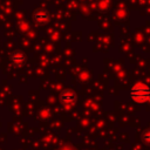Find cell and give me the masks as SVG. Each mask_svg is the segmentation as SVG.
<instances>
[{
    "instance_id": "6da1fadb",
    "label": "cell",
    "mask_w": 150,
    "mask_h": 150,
    "mask_svg": "<svg viewBox=\"0 0 150 150\" xmlns=\"http://www.w3.org/2000/svg\"><path fill=\"white\" fill-rule=\"evenodd\" d=\"M130 98L136 103H144L150 98V86L146 83H137L129 91Z\"/></svg>"
},
{
    "instance_id": "7a4b0ae2",
    "label": "cell",
    "mask_w": 150,
    "mask_h": 150,
    "mask_svg": "<svg viewBox=\"0 0 150 150\" xmlns=\"http://www.w3.org/2000/svg\"><path fill=\"white\" fill-rule=\"evenodd\" d=\"M60 101L64 105H74L77 101V95L74 90L70 89H64L60 94Z\"/></svg>"
},
{
    "instance_id": "3957f363",
    "label": "cell",
    "mask_w": 150,
    "mask_h": 150,
    "mask_svg": "<svg viewBox=\"0 0 150 150\" xmlns=\"http://www.w3.org/2000/svg\"><path fill=\"white\" fill-rule=\"evenodd\" d=\"M33 18L38 23H45L49 18V13L45 8H36L33 13Z\"/></svg>"
},
{
    "instance_id": "277c9868",
    "label": "cell",
    "mask_w": 150,
    "mask_h": 150,
    "mask_svg": "<svg viewBox=\"0 0 150 150\" xmlns=\"http://www.w3.org/2000/svg\"><path fill=\"white\" fill-rule=\"evenodd\" d=\"M11 62L15 67H21L26 62V54L23 52H21V50H15L11 55Z\"/></svg>"
},
{
    "instance_id": "5b68a950",
    "label": "cell",
    "mask_w": 150,
    "mask_h": 150,
    "mask_svg": "<svg viewBox=\"0 0 150 150\" xmlns=\"http://www.w3.org/2000/svg\"><path fill=\"white\" fill-rule=\"evenodd\" d=\"M143 141H144L145 143L150 144V130H148V131H145V132L143 134Z\"/></svg>"
}]
</instances>
